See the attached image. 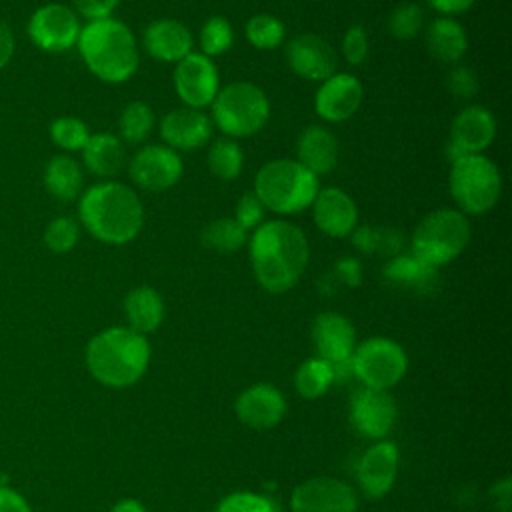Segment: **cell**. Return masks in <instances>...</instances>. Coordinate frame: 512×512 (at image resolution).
<instances>
[{
  "label": "cell",
  "mask_w": 512,
  "mask_h": 512,
  "mask_svg": "<svg viewBox=\"0 0 512 512\" xmlns=\"http://www.w3.org/2000/svg\"><path fill=\"white\" fill-rule=\"evenodd\" d=\"M246 246L256 282L272 294L294 288L310 260L306 234L284 218L264 220L252 230Z\"/></svg>",
  "instance_id": "6da1fadb"
},
{
  "label": "cell",
  "mask_w": 512,
  "mask_h": 512,
  "mask_svg": "<svg viewBox=\"0 0 512 512\" xmlns=\"http://www.w3.org/2000/svg\"><path fill=\"white\" fill-rule=\"evenodd\" d=\"M80 224L104 244L122 246L132 242L144 226V206L128 184L104 180L80 194Z\"/></svg>",
  "instance_id": "7a4b0ae2"
},
{
  "label": "cell",
  "mask_w": 512,
  "mask_h": 512,
  "mask_svg": "<svg viewBox=\"0 0 512 512\" xmlns=\"http://www.w3.org/2000/svg\"><path fill=\"white\" fill-rule=\"evenodd\" d=\"M150 364V344L144 334L114 326L98 332L86 346V366L94 380L108 388L136 384Z\"/></svg>",
  "instance_id": "3957f363"
},
{
  "label": "cell",
  "mask_w": 512,
  "mask_h": 512,
  "mask_svg": "<svg viewBox=\"0 0 512 512\" xmlns=\"http://www.w3.org/2000/svg\"><path fill=\"white\" fill-rule=\"evenodd\" d=\"M76 46L86 68L102 82L120 84L138 70V42L118 18L90 20L82 26Z\"/></svg>",
  "instance_id": "277c9868"
},
{
  "label": "cell",
  "mask_w": 512,
  "mask_h": 512,
  "mask_svg": "<svg viewBox=\"0 0 512 512\" xmlns=\"http://www.w3.org/2000/svg\"><path fill=\"white\" fill-rule=\"evenodd\" d=\"M320 190V178L296 158H276L260 166L252 192L266 210L278 216H292L312 206Z\"/></svg>",
  "instance_id": "5b68a950"
},
{
  "label": "cell",
  "mask_w": 512,
  "mask_h": 512,
  "mask_svg": "<svg viewBox=\"0 0 512 512\" xmlns=\"http://www.w3.org/2000/svg\"><path fill=\"white\" fill-rule=\"evenodd\" d=\"M270 100L266 92L246 80H236L220 86L210 104L212 124L232 140L248 138L260 132L270 120Z\"/></svg>",
  "instance_id": "8992f818"
},
{
  "label": "cell",
  "mask_w": 512,
  "mask_h": 512,
  "mask_svg": "<svg viewBox=\"0 0 512 512\" xmlns=\"http://www.w3.org/2000/svg\"><path fill=\"white\" fill-rule=\"evenodd\" d=\"M448 190L456 210L466 216H482L500 200L502 174L488 156L464 154L450 162Z\"/></svg>",
  "instance_id": "52a82bcc"
},
{
  "label": "cell",
  "mask_w": 512,
  "mask_h": 512,
  "mask_svg": "<svg viewBox=\"0 0 512 512\" xmlns=\"http://www.w3.org/2000/svg\"><path fill=\"white\" fill-rule=\"evenodd\" d=\"M472 236L470 220L456 208L428 212L410 236V252L426 264L440 268L456 260Z\"/></svg>",
  "instance_id": "ba28073f"
},
{
  "label": "cell",
  "mask_w": 512,
  "mask_h": 512,
  "mask_svg": "<svg viewBox=\"0 0 512 512\" xmlns=\"http://www.w3.org/2000/svg\"><path fill=\"white\" fill-rule=\"evenodd\" d=\"M408 370V356L404 348L384 336L364 340L352 354V376L366 388L390 390Z\"/></svg>",
  "instance_id": "9c48e42d"
},
{
  "label": "cell",
  "mask_w": 512,
  "mask_h": 512,
  "mask_svg": "<svg viewBox=\"0 0 512 512\" xmlns=\"http://www.w3.org/2000/svg\"><path fill=\"white\" fill-rule=\"evenodd\" d=\"M184 164L176 150L166 144H148L134 152L128 162L132 184L148 192H164L176 186L182 178Z\"/></svg>",
  "instance_id": "30bf717a"
},
{
  "label": "cell",
  "mask_w": 512,
  "mask_h": 512,
  "mask_svg": "<svg viewBox=\"0 0 512 512\" xmlns=\"http://www.w3.org/2000/svg\"><path fill=\"white\" fill-rule=\"evenodd\" d=\"M82 24L74 8L58 2L36 8L28 20V36L46 52H64L76 46Z\"/></svg>",
  "instance_id": "8fae6325"
},
{
  "label": "cell",
  "mask_w": 512,
  "mask_h": 512,
  "mask_svg": "<svg viewBox=\"0 0 512 512\" xmlns=\"http://www.w3.org/2000/svg\"><path fill=\"white\" fill-rule=\"evenodd\" d=\"M174 90L184 106L196 110L210 108L220 90V76L214 60L202 52H190L176 64Z\"/></svg>",
  "instance_id": "7c38bea8"
},
{
  "label": "cell",
  "mask_w": 512,
  "mask_h": 512,
  "mask_svg": "<svg viewBox=\"0 0 512 512\" xmlns=\"http://www.w3.org/2000/svg\"><path fill=\"white\" fill-rule=\"evenodd\" d=\"M496 138L494 114L480 106H464L452 120L450 142L446 148L448 160H456L464 154H482Z\"/></svg>",
  "instance_id": "4fadbf2b"
},
{
  "label": "cell",
  "mask_w": 512,
  "mask_h": 512,
  "mask_svg": "<svg viewBox=\"0 0 512 512\" xmlns=\"http://www.w3.org/2000/svg\"><path fill=\"white\" fill-rule=\"evenodd\" d=\"M290 506L292 512H356L358 496L338 478L316 476L294 488Z\"/></svg>",
  "instance_id": "5bb4252c"
},
{
  "label": "cell",
  "mask_w": 512,
  "mask_h": 512,
  "mask_svg": "<svg viewBox=\"0 0 512 512\" xmlns=\"http://www.w3.org/2000/svg\"><path fill=\"white\" fill-rule=\"evenodd\" d=\"M284 56L290 70L308 82H322L338 68L334 46L326 38L312 32L290 38Z\"/></svg>",
  "instance_id": "9a60e30c"
},
{
  "label": "cell",
  "mask_w": 512,
  "mask_h": 512,
  "mask_svg": "<svg viewBox=\"0 0 512 512\" xmlns=\"http://www.w3.org/2000/svg\"><path fill=\"white\" fill-rule=\"evenodd\" d=\"M364 98L362 82L348 72H334L314 92V112L320 120L340 124L356 114Z\"/></svg>",
  "instance_id": "2e32d148"
},
{
  "label": "cell",
  "mask_w": 512,
  "mask_h": 512,
  "mask_svg": "<svg viewBox=\"0 0 512 512\" xmlns=\"http://www.w3.org/2000/svg\"><path fill=\"white\" fill-rule=\"evenodd\" d=\"M350 420L354 428L372 440H384L396 422V404L388 390L360 388L350 400Z\"/></svg>",
  "instance_id": "e0dca14e"
},
{
  "label": "cell",
  "mask_w": 512,
  "mask_h": 512,
  "mask_svg": "<svg viewBox=\"0 0 512 512\" xmlns=\"http://www.w3.org/2000/svg\"><path fill=\"white\" fill-rule=\"evenodd\" d=\"M310 208L316 228L328 238H346L358 226V206L342 188H320Z\"/></svg>",
  "instance_id": "ac0fdd59"
},
{
  "label": "cell",
  "mask_w": 512,
  "mask_h": 512,
  "mask_svg": "<svg viewBox=\"0 0 512 512\" xmlns=\"http://www.w3.org/2000/svg\"><path fill=\"white\" fill-rule=\"evenodd\" d=\"M160 136L162 142L176 152L196 150L206 146L212 138V120L204 110L188 106L174 108L162 116Z\"/></svg>",
  "instance_id": "d6986e66"
},
{
  "label": "cell",
  "mask_w": 512,
  "mask_h": 512,
  "mask_svg": "<svg viewBox=\"0 0 512 512\" xmlns=\"http://www.w3.org/2000/svg\"><path fill=\"white\" fill-rule=\"evenodd\" d=\"M398 474V448L390 440H378L374 446H370L360 462H358V484L364 492V496L378 500L386 496Z\"/></svg>",
  "instance_id": "ffe728a7"
},
{
  "label": "cell",
  "mask_w": 512,
  "mask_h": 512,
  "mask_svg": "<svg viewBox=\"0 0 512 512\" xmlns=\"http://www.w3.org/2000/svg\"><path fill=\"white\" fill-rule=\"evenodd\" d=\"M312 342L318 358L328 364L348 362L356 348L352 322L338 312H322L312 322Z\"/></svg>",
  "instance_id": "44dd1931"
},
{
  "label": "cell",
  "mask_w": 512,
  "mask_h": 512,
  "mask_svg": "<svg viewBox=\"0 0 512 512\" xmlns=\"http://www.w3.org/2000/svg\"><path fill=\"white\" fill-rule=\"evenodd\" d=\"M142 44L150 58L168 64H178L194 52V36L190 28L176 18L152 20L144 30Z\"/></svg>",
  "instance_id": "7402d4cb"
},
{
  "label": "cell",
  "mask_w": 512,
  "mask_h": 512,
  "mask_svg": "<svg viewBox=\"0 0 512 512\" xmlns=\"http://www.w3.org/2000/svg\"><path fill=\"white\" fill-rule=\"evenodd\" d=\"M234 410L238 420L248 428L268 430L284 418L286 400L278 388L270 384H254L236 398Z\"/></svg>",
  "instance_id": "603a6c76"
},
{
  "label": "cell",
  "mask_w": 512,
  "mask_h": 512,
  "mask_svg": "<svg viewBox=\"0 0 512 512\" xmlns=\"http://www.w3.org/2000/svg\"><path fill=\"white\" fill-rule=\"evenodd\" d=\"M340 156V144L336 136L322 124L306 126L296 142V160L318 178L330 174Z\"/></svg>",
  "instance_id": "cb8c5ba5"
},
{
  "label": "cell",
  "mask_w": 512,
  "mask_h": 512,
  "mask_svg": "<svg viewBox=\"0 0 512 512\" xmlns=\"http://www.w3.org/2000/svg\"><path fill=\"white\" fill-rule=\"evenodd\" d=\"M424 42L430 56L444 64H458L468 50L464 26L450 16H438L428 22L424 26Z\"/></svg>",
  "instance_id": "d4e9b609"
},
{
  "label": "cell",
  "mask_w": 512,
  "mask_h": 512,
  "mask_svg": "<svg viewBox=\"0 0 512 512\" xmlns=\"http://www.w3.org/2000/svg\"><path fill=\"white\" fill-rule=\"evenodd\" d=\"M82 160L90 174L100 178L116 176L126 164L124 142L112 132L90 134L82 148Z\"/></svg>",
  "instance_id": "484cf974"
},
{
  "label": "cell",
  "mask_w": 512,
  "mask_h": 512,
  "mask_svg": "<svg viewBox=\"0 0 512 512\" xmlns=\"http://www.w3.org/2000/svg\"><path fill=\"white\" fill-rule=\"evenodd\" d=\"M382 276L392 286L414 292H428L438 280V268L426 264L412 252H400L384 264Z\"/></svg>",
  "instance_id": "4316f807"
},
{
  "label": "cell",
  "mask_w": 512,
  "mask_h": 512,
  "mask_svg": "<svg viewBox=\"0 0 512 512\" xmlns=\"http://www.w3.org/2000/svg\"><path fill=\"white\" fill-rule=\"evenodd\" d=\"M124 314L130 324L128 328L146 336L162 324L164 300L158 290H154L150 286H138L126 294Z\"/></svg>",
  "instance_id": "83f0119b"
},
{
  "label": "cell",
  "mask_w": 512,
  "mask_h": 512,
  "mask_svg": "<svg viewBox=\"0 0 512 512\" xmlns=\"http://www.w3.org/2000/svg\"><path fill=\"white\" fill-rule=\"evenodd\" d=\"M82 184V168L72 156L58 154L48 160L44 168V186L50 196L60 202H72L82 194Z\"/></svg>",
  "instance_id": "f1b7e54d"
},
{
  "label": "cell",
  "mask_w": 512,
  "mask_h": 512,
  "mask_svg": "<svg viewBox=\"0 0 512 512\" xmlns=\"http://www.w3.org/2000/svg\"><path fill=\"white\" fill-rule=\"evenodd\" d=\"M248 230H244L234 218H216L204 226L200 240L202 246L218 252V254H232L238 252L248 244Z\"/></svg>",
  "instance_id": "f546056e"
},
{
  "label": "cell",
  "mask_w": 512,
  "mask_h": 512,
  "mask_svg": "<svg viewBox=\"0 0 512 512\" xmlns=\"http://www.w3.org/2000/svg\"><path fill=\"white\" fill-rule=\"evenodd\" d=\"M350 240L358 252L396 256L402 250V234L388 226H356Z\"/></svg>",
  "instance_id": "4dcf8cb0"
},
{
  "label": "cell",
  "mask_w": 512,
  "mask_h": 512,
  "mask_svg": "<svg viewBox=\"0 0 512 512\" xmlns=\"http://www.w3.org/2000/svg\"><path fill=\"white\" fill-rule=\"evenodd\" d=\"M332 384H334L332 366L318 356L302 362L294 374V386L298 394L306 400H316L324 396Z\"/></svg>",
  "instance_id": "1f68e13d"
},
{
  "label": "cell",
  "mask_w": 512,
  "mask_h": 512,
  "mask_svg": "<svg viewBox=\"0 0 512 512\" xmlns=\"http://www.w3.org/2000/svg\"><path fill=\"white\" fill-rule=\"evenodd\" d=\"M154 124H156L154 110L146 102L134 100L126 104L120 112V118H118L120 140L128 144H140L152 134Z\"/></svg>",
  "instance_id": "d6a6232c"
},
{
  "label": "cell",
  "mask_w": 512,
  "mask_h": 512,
  "mask_svg": "<svg viewBox=\"0 0 512 512\" xmlns=\"http://www.w3.org/2000/svg\"><path fill=\"white\" fill-rule=\"evenodd\" d=\"M244 166V152L232 138H218L208 150V168L220 180H234Z\"/></svg>",
  "instance_id": "836d02e7"
},
{
  "label": "cell",
  "mask_w": 512,
  "mask_h": 512,
  "mask_svg": "<svg viewBox=\"0 0 512 512\" xmlns=\"http://www.w3.org/2000/svg\"><path fill=\"white\" fill-rule=\"evenodd\" d=\"M244 36L258 50H274L286 40V26L272 14H254L244 26Z\"/></svg>",
  "instance_id": "e575fe53"
},
{
  "label": "cell",
  "mask_w": 512,
  "mask_h": 512,
  "mask_svg": "<svg viewBox=\"0 0 512 512\" xmlns=\"http://www.w3.org/2000/svg\"><path fill=\"white\" fill-rule=\"evenodd\" d=\"M426 26L424 8L416 2L398 4L388 16V32L402 42L416 38Z\"/></svg>",
  "instance_id": "d590c367"
},
{
  "label": "cell",
  "mask_w": 512,
  "mask_h": 512,
  "mask_svg": "<svg viewBox=\"0 0 512 512\" xmlns=\"http://www.w3.org/2000/svg\"><path fill=\"white\" fill-rule=\"evenodd\" d=\"M200 52L208 58L228 52L234 44V28L224 16H210L200 28Z\"/></svg>",
  "instance_id": "8d00e7d4"
},
{
  "label": "cell",
  "mask_w": 512,
  "mask_h": 512,
  "mask_svg": "<svg viewBox=\"0 0 512 512\" xmlns=\"http://www.w3.org/2000/svg\"><path fill=\"white\" fill-rule=\"evenodd\" d=\"M50 138L58 148L66 152H76L82 150L88 142L90 130L76 116H58L50 124Z\"/></svg>",
  "instance_id": "74e56055"
},
{
  "label": "cell",
  "mask_w": 512,
  "mask_h": 512,
  "mask_svg": "<svg viewBox=\"0 0 512 512\" xmlns=\"http://www.w3.org/2000/svg\"><path fill=\"white\" fill-rule=\"evenodd\" d=\"M80 238V224L70 216H58L48 222L44 230V244L54 254L70 252Z\"/></svg>",
  "instance_id": "f35d334b"
},
{
  "label": "cell",
  "mask_w": 512,
  "mask_h": 512,
  "mask_svg": "<svg viewBox=\"0 0 512 512\" xmlns=\"http://www.w3.org/2000/svg\"><path fill=\"white\" fill-rule=\"evenodd\" d=\"M216 512H280L276 502L264 494L240 490L224 496L216 506Z\"/></svg>",
  "instance_id": "ab89813d"
},
{
  "label": "cell",
  "mask_w": 512,
  "mask_h": 512,
  "mask_svg": "<svg viewBox=\"0 0 512 512\" xmlns=\"http://www.w3.org/2000/svg\"><path fill=\"white\" fill-rule=\"evenodd\" d=\"M370 52V40H368V32L362 24H352L346 28L344 36H342V56L348 64L352 66H360L366 62Z\"/></svg>",
  "instance_id": "60d3db41"
},
{
  "label": "cell",
  "mask_w": 512,
  "mask_h": 512,
  "mask_svg": "<svg viewBox=\"0 0 512 512\" xmlns=\"http://www.w3.org/2000/svg\"><path fill=\"white\" fill-rule=\"evenodd\" d=\"M264 216H266V208H264V204L260 202V198L252 192V190H248V192H244L240 198H238V202H236V206H234V220L244 228V230H254V228H258L262 222H264Z\"/></svg>",
  "instance_id": "b9f144b4"
},
{
  "label": "cell",
  "mask_w": 512,
  "mask_h": 512,
  "mask_svg": "<svg viewBox=\"0 0 512 512\" xmlns=\"http://www.w3.org/2000/svg\"><path fill=\"white\" fill-rule=\"evenodd\" d=\"M446 86L448 90L460 98V100H470L478 94V76L476 72L466 66V64H454V68L446 76Z\"/></svg>",
  "instance_id": "7bdbcfd3"
},
{
  "label": "cell",
  "mask_w": 512,
  "mask_h": 512,
  "mask_svg": "<svg viewBox=\"0 0 512 512\" xmlns=\"http://www.w3.org/2000/svg\"><path fill=\"white\" fill-rule=\"evenodd\" d=\"M72 4H74V12L84 16L90 22V20L112 16L120 0H72Z\"/></svg>",
  "instance_id": "ee69618b"
},
{
  "label": "cell",
  "mask_w": 512,
  "mask_h": 512,
  "mask_svg": "<svg viewBox=\"0 0 512 512\" xmlns=\"http://www.w3.org/2000/svg\"><path fill=\"white\" fill-rule=\"evenodd\" d=\"M334 272H336V278L348 286H358L360 280H362V266L356 258L352 256H346V258H340L334 266Z\"/></svg>",
  "instance_id": "f6af8a7d"
},
{
  "label": "cell",
  "mask_w": 512,
  "mask_h": 512,
  "mask_svg": "<svg viewBox=\"0 0 512 512\" xmlns=\"http://www.w3.org/2000/svg\"><path fill=\"white\" fill-rule=\"evenodd\" d=\"M476 0H426V4L436 10L440 16H454L470 10Z\"/></svg>",
  "instance_id": "bcb514c9"
},
{
  "label": "cell",
  "mask_w": 512,
  "mask_h": 512,
  "mask_svg": "<svg viewBox=\"0 0 512 512\" xmlns=\"http://www.w3.org/2000/svg\"><path fill=\"white\" fill-rule=\"evenodd\" d=\"M0 512H32L24 496L16 490L0 486Z\"/></svg>",
  "instance_id": "7dc6e473"
},
{
  "label": "cell",
  "mask_w": 512,
  "mask_h": 512,
  "mask_svg": "<svg viewBox=\"0 0 512 512\" xmlns=\"http://www.w3.org/2000/svg\"><path fill=\"white\" fill-rule=\"evenodd\" d=\"M14 54V34L10 26L0 18V70L10 62Z\"/></svg>",
  "instance_id": "c3c4849f"
},
{
  "label": "cell",
  "mask_w": 512,
  "mask_h": 512,
  "mask_svg": "<svg viewBox=\"0 0 512 512\" xmlns=\"http://www.w3.org/2000/svg\"><path fill=\"white\" fill-rule=\"evenodd\" d=\"M494 492L498 494L496 506H498L502 512H508V510H510V480L504 478L500 484L494 486Z\"/></svg>",
  "instance_id": "681fc988"
},
{
  "label": "cell",
  "mask_w": 512,
  "mask_h": 512,
  "mask_svg": "<svg viewBox=\"0 0 512 512\" xmlns=\"http://www.w3.org/2000/svg\"><path fill=\"white\" fill-rule=\"evenodd\" d=\"M110 512H146V508H144L142 502H138V500H134V498H124V500L116 502V504L110 508Z\"/></svg>",
  "instance_id": "f907efd6"
}]
</instances>
